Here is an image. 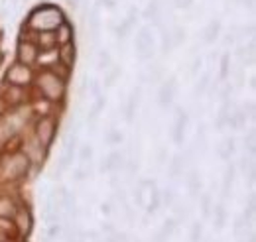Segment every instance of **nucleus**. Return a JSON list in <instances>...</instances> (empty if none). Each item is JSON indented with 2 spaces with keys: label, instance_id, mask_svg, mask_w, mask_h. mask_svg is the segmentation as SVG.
<instances>
[{
  "label": "nucleus",
  "instance_id": "obj_38",
  "mask_svg": "<svg viewBox=\"0 0 256 242\" xmlns=\"http://www.w3.org/2000/svg\"><path fill=\"white\" fill-rule=\"evenodd\" d=\"M209 207H211V199H209V195H205L203 197V212L205 214H209Z\"/></svg>",
  "mask_w": 256,
  "mask_h": 242
},
{
  "label": "nucleus",
  "instance_id": "obj_20",
  "mask_svg": "<svg viewBox=\"0 0 256 242\" xmlns=\"http://www.w3.org/2000/svg\"><path fill=\"white\" fill-rule=\"evenodd\" d=\"M232 182H234V168H226L224 180H223V197H228V191L232 187Z\"/></svg>",
  "mask_w": 256,
  "mask_h": 242
},
{
  "label": "nucleus",
  "instance_id": "obj_17",
  "mask_svg": "<svg viewBox=\"0 0 256 242\" xmlns=\"http://www.w3.org/2000/svg\"><path fill=\"white\" fill-rule=\"evenodd\" d=\"M174 228H176V222H174V220H166L164 226L160 228V232L156 234V240L154 242H164L166 238H170L172 232H174Z\"/></svg>",
  "mask_w": 256,
  "mask_h": 242
},
{
  "label": "nucleus",
  "instance_id": "obj_15",
  "mask_svg": "<svg viewBox=\"0 0 256 242\" xmlns=\"http://www.w3.org/2000/svg\"><path fill=\"white\" fill-rule=\"evenodd\" d=\"M134 22H136V10L132 8V10L128 12L126 20H124V22H122V24L118 26V36H120V38H124L128 32H130V28L134 26Z\"/></svg>",
  "mask_w": 256,
  "mask_h": 242
},
{
  "label": "nucleus",
  "instance_id": "obj_22",
  "mask_svg": "<svg viewBox=\"0 0 256 242\" xmlns=\"http://www.w3.org/2000/svg\"><path fill=\"white\" fill-rule=\"evenodd\" d=\"M219 156L223 158V160H226V158H230V154L234 152V140H230V138H226L223 144L219 146Z\"/></svg>",
  "mask_w": 256,
  "mask_h": 242
},
{
  "label": "nucleus",
  "instance_id": "obj_26",
  "mask_svg": "<svg viewBox=\"0 0 256 242\" xmlns=\"http://www.w3.org/2000/svg\"><path fill=\"white\" fill-rule=\"evenodd\" d=\"M224 220H226V211H224L223 205H217L215 207V224H217V228H223Z\"/></svg>",
  "mask_w": 256,
  "mask_h": 242
},
{
  "label": "nucleus",
  "instance_id": "obj_25",
  "mask_svg": "<svg viewBox=\"0 0 256 242\" xmlns=\"http://www.w3.org/2000/svg\"><path fill=\"white\" fill-rule=\"evenodd\" d=\"M104 106V98L102 96H96V102L93 104V108H91V114H89V120L91 124H95V120L98 118V114H100V108Z\"/></svg>",
  "mask_w": 256,
  "mask_h": 242
},
{
  "label": "nucleus",
  "instance_id": "obj_19",
  "mask_svg": "<svg viewBox=\"0 0 256 242\" xmlns=\"http://www.w3.org/2000/svg\"><path fill=\"white\" fill-rule=\"evenodd\" d=\"M188 187H190L192 197H197V193L201 191V180H199V176H197L195 172H192L190 178H188Z\"/></svg>",
  "mask_w": 256,
  "mask_h": 242
},
{
  "label": "nucleus",
  "instance_id": "obj_14",
  "mask_svg": "<svg viewBox=\"0 0 256 242\" xmlns=\"http://www.w3.org/2000/svg\"><path fill=\"white\" fill-rule=\"evenodd\" d=\"M56 44H58V38H56L52 32H44V34H40V46H42V50L50 52V50L56 48Z\"/></svg>",
  "mask_w": 256,
  "mask_h": 242
},
{
  "label": "nucleus",
  "instance_id": "obj_31",
  "mask_svg": "<svg viewBox=\"0 0 256 242\" xmlns=\"http://www.w3.org/2000/svg\"><path fill=\"white\" fill-rule=\"evenodd\" d=\"M209 79H211L209 73H205V75L201 77V81H199L197 87H195V94H203V92H205V89L209 87Z\"/></svg>",
  "mask_w": 256,
  "mask_h": 242
},
{
  "label": "nucleus",
  "instance_id": "obj_23",
  "mask_svg": "<svg viewBox=\"0 0 256 242\" xmlns=\"http://www.w3.org/2000/svg\"><path fill=\"white\" fill-rule=\"evenodd\" d=\"M182 170H184V160H182V156H176V158L172 160V164H170V174H172V178H178V176L182 174Z\"/></svg>",
  "mask_w": 256,
  "mask_h": 242
},
{
  "label": "nucleus",
  "instance_id": "obj_33",
  "mask_svg": "<svg viewBox=\"0 0 256 242\" xmlns=\"http://www.w3.org/2000/svg\"><path fill=\"white\" fill-rule=\"evenodd\" d=\"M118 77H120V67H114V69L106 75V85H108V87H112V85L116 83V79H118Z\"/></svg>",
  "mask_w": 256,
  "mask_h": 242
},
{
  "label": "nucleus",
  "instance_id": "obj_37",
  "mask_svg": "<svg viewBox=\"0 0 256 242\" xmlns=\"http://www.w3.org/2000/svg\"><path fill=\"white\" fill-rule=\"evenodd\" d=\"M108 144H116V142H120V134H116L114 132V128H110V132H108Z\"/></svg>",
  "mask_w": 256,
  "mask_h": 242
},
{
  "label": "nucleus",
  "instance_id": "obj_7",
  "mask_svg": "<svg viewBox=\"0 0 256 242\" xmlns=\"http://www.w3.org/2000/svg\"><path fill=\"white\" fill-rule=\"evenodd\" d=\"M176 89H178V83H176V79H174V77H172V79H168V81L162 85L160 94H158V102H160L162 106H168V104L174 100Z\"/></svg>",
  "mask_w": 256,
  "mask_h": 242
},
{
  "label": "nucleus",
  "instance_id": "obj_39",
  "mask_svg": "<svg viewBox=\"0 0 256 242\" xmlns=\"http://www.w3.org/2000/svg\"><path fill=\"white\" fill-rule=\"evenodd\" d=\"M192 2L193 0H176V6H178V8H190Z\"/></svg>",
  "mask_w": 256,
  "mask_h": 242
},
{
  "label": "nucleus",
  "instance_id": "obj_3",
  "mask_svg": "<svg viewBox=\"0 0 256 242\" xmlns=\"http://www.w3.org/2000/svg\"><path fill=\"white\" fill-rule=\"evenodd\" d=\"M154 50H156V42L152 38V34L148 28H142L136 36V54L140 60H150L154 56Z\"/></svg>",
  "mask_w": 256,
  "mask_h": 242
},
{
  "label": "nucleus",
  "instance_id": "obj_11",
  "mask_svg": "<svg viewBox=\"0 0 256 242\" xmlns=\"http://www.w3.org/2000/svg\"><path fill=\"white\" fill-rule=\"evenodd\" d=\"M138 100H140V89H134L132 94L128 96L126 108H124V116H126V120H132V118H134V112H136Z\"/></svg>",
  "mask_w": 256,
  "mask_h": 242
},
{
  "label": "nucleus",
  "instance_id": "obj_36",
  "mask_svg": "<svg viewBox=\"0 0 256 242\" xmlns=\"http://www.w3.org/2000/svg\"><path fill=\"white\" fill-rule=\"evenodd\" d=\"M228 73V56H223V61H221V79L226 77Z\"/></svg>",
  "mask_w": 256,
  "mask_h": 242
},
{
  "label": "nucleus",
  "instance_id": "obj_12",
  "mask_svg": "<svg viewBox=\"0 0 256 242\" xmlns=\"http://www.w3.org/2000/svg\"><path fill=\"white\" fill-rule=\"evenodd\" d=\"M18 228H20V232L22 234H26L30 228H32V216H30V212L26 211V209H20L18 211Z\"/></svg>",
  "mask_w": 256,
  "mask_h": 242
},
{
  "label": "nucleus",
  "instance_id": "obj_9",
  "mask_svg": "<svg viewBox=\"0 0 256 242\" xmlns=\"http://www.w3.org/2000/svg\"><path fill=\"white\" fill-rule=\"evenodd\" d=\"M18 58H20V61L22 63H26V65H30V63H34V61L38 60V50H36V46H32V44H20L18 46Z\"/></svg>",
  "mask_w": 256,
  "mask_h": 242
},
{
  "label": "nucleus",
  "instance_id": "obj_34",
  "mask_svg": "<svg viewBox=\"0 0 256 242\" xmlns=\"http://www.w3.org/2000/svg\"><path fill=\"white\" fill-rule=\"evenodd\" d=\"M160 199L164 201V203H166V205H168V207H170V205L174 203V199H176V193H174L172 189H166V191H164V193L160 195Z\"/></svg>",
  "mask_w": 256,
  "mask_h": 242
},
{
  "label": "nucleus",
  "instance_id": "obj_4",
  "mask_svg": "<svg viewBox=\"0 0 256 242\" xmlns=\"http://www.w3.org/2000/svg\"><path fill=\"white\" fill-rule=\"evenodd\" d=\"M4 172L8 178L16 180V178H22L26 172H28V156H22V154H16L12 158H8L6 166H4Z\"/></svg>",
  "mask_w": 256,
  "mask_h": 242
},
{
  "label": "nucleus",
  "instance_id": "obj_42",
  "mask_svg": "<svg viewBox=\"0 0 256 242\" xmlns=\"http://www.w3.org/2000/svg\"><path fill=\"white\" fill-rule=\"evenodd\" d=\"M102 2H104V4H106V6H110V8H112V6H114V2H116V0H102Z\"/></svg>",
  "mask_w": 256,
  "mask_h": 242
},
{
  "label": "nucleus",
  "instance_id": "obj_6",
  "mask_svg": "<svg viewBox=\"0 0 256 242\" xmlns=\"http://www.w3.org/2000/svg\"><path fill=\"white\" fill-rule=\"evenodd\" d=\"M6 79H8V83H12V85H16V87H22V85H28V83H30L32 73H30L28 65L18 63V65H12V67L8 69Z\"/></svg>",
  "mask_w": 256,
  "mask_h": 242
},
{
  "label": "nucleus",
  "instance_id": "obj_40",
  "mask_svg": "<svg viewBox=\"0 0 256 242\" xmlns=\"http://www.w3.org/2000/svg\"><path fill=\"white\" fill-rule=\"evenodd\" d=\"M199 67H201V60L197 58V60H193V65H192V75H195V73L199 71Z\"/></svg>",
  "mask_w": 256,
  "mask_h": 242
},
{
  "label": "nucleus",
  "instance_id": "obj_29",
  "mask_svg": "<svg viewBox=\"0 0 256 242\" xmlns=\"http://www.w3.org/2000/svg\"><path fill=\"white\" fill-rule=\"evenodd\" d=\"M62 60H64L65 65H71V63H73V60H75V50H73L69 44L65 46L64 52H62Z\"/></svg>",
  "mask_w": 256,
  "mask_h": 242
},
{
  "label": "nucleus",
  "instance_id": "obj_43",
  "mask_svg": "<svg viewBox=\"0 0 256 242\" xmlns=\"http://www.w3.org/2000/svg\"><path fill=\"white\" fill-rule=\"evenodd\" d=\"M102 212H106V214L110 212V209H108V205H102Z\"/></svg>",
  "mask_w": 256,
  "mask_h": 242
},
{
  "label": "nucleus",
  "instance_id": "obj_16",
  "mask_svg": "<svg viewBox=\"0 0 256 242\" xmlns=\"http://www.w3.org/2000/svg\"><path fill=\"white\" fill-rule=\"evenodd\" d=\"M89 30H91V36H93V40H98V32H100V20H98V10L93 8V12H91V18H89Z\"/></svg>",
  "mask_w": 256,
  "mask_h": 242
},
{
  "label": "nucleus",
  "instance_id": "obj_35",
  "mask_svg": "<svg viewBox=\"0 0 256 242\" xmlns=\"http://www.w3.org/2000/svg\"><path fill=\"white\" fill-rule=\"evenodd\" d=\"M199 238H201V224L195 222L192 226V242H199Z\"/></svg>",
  "mask_w": 256,
  "mask_h": 242
},
{
  "label": "nucleus",
  "instance_id": "obj_10",
  "mask_svg": "<svg viewBox=\"0 0 256 242\" xmlns=\"http://www.w3.org/2000/svg\"><path fill=\"white\" fill-rule=\"evenodd\" d=\"M186 122H188V116L178 108V118H176V126H174V140H176V144H182V140H184Z\"/></svg>",
  "mask_w": 256,
  "mask_h": 242
},
{
  "label": "nucleus",
  "instance_id": "obj_5",
  "mask_svg": "<svg viewBox=\"0 0 256 242\" xmlns=\"http://www.w3.org/2000/svg\"><path fill=\"white\" fill-rule=\"evenodd\" d=\"M36 132H38V140H40V144L48 148V146L52 144L54 136H56V120H54L52 116H44L42 120L38 122Z\"/></svg>",
  "mask_w": 256,
  "mask_h": 242
},
{
  "label": "nucleus",
  "instance_id": "obj_21",
  "mask_svg": "<svg viewBox=\"0 0 256 242\" xmlns=\"http://www.w3.org/2000/svg\"><path fill=\"white\" fill-rule=\"evenodd\" d=\"M150 201H148V211L150 212H154L158 207H160V191H156V185L152 183L150 185Z\"/></svg>",
  "mask_w": 256,
  "mask_h": 242
},
{
  "label": "nucleus",
  "instance_id": "obj_28",
  "mask_svg": "<svg viewBox=\"0 0 256 242\" xmlns=\"http://www.w3.org/2000/svg\"><path fill=\"white\" fill-rule=\"evenodd\" d=\"M184 38H186V30H184V28H176V30L170 34V40H172V48H174V46H180V44L184 42Z\"/></svg>",
  "mask_w": 256,
  "mask_h": 242
},
{
  "label": "nucleus",
  "instance_id": "obj_30",
  "mask_svg": "<svg viewBox=\"0 0 256 242\" xmlns=\"http://www.w3.org/2000/svg\"><path fill=\"white\" fill-rule=\"evenodd\" d=\"M91 156H93V148H91L89 144H85V146L81 148V154H79V158H81V164H83V166H87V164L91 162Z\"/></svg>",
  "mask_w": 256,
  "mask_h": 242
},
{
  "label": "nucleus",
  "instance_id": "obj_24",
  "mask_svg": "<svg viewBox=\"0 0 256 242\" xmlns=\"http://www.w3.org/2000/svg\"><path fill=\"white\" fill-rule=\"evenodd\" d=\"M12 212H14V203L8 197H2L0 199V216H10Z\"/></svg>",
  "mask_w": 256,
  "mask_h": 242
},
{
  "label": "nucleus",
  "instance_id": "obj_8",
  "mask_svg": "<svg viewBox=\"0 0 256 242\" xmlns=\"http://www.w3.org/2000/svg\"><path fill=\"white\" fill-rule=\"evenodd\" d=\"M124 166V156L120 154V152H112L102 164H100V170L102 172H106V174H110V172H116V170H120Z\"/></svg>",
  "mask_w": 256,
  "mask_h": 242
},
{
  "label": "nucleus",
  "instance_id": "obj_2",
  "mask_svg": "<svg viewBox=\"0 0 256 242\" xmlns=\"http://www.w3.org/2000/svg\"><path fill=\"white\" fill-rule=\"evenodd\" d=\"M40 89L50 100H58L64 94V81L54 71H46L40 75Z\"/></svg>",
  "mask_w": 256,
  "mask_h": 242
},
{
  "label": "nucleus",
  "instance_id": "obj_13",
  "mask_svg": "<svg viewBox=\"0 0 256 242\" xmlns=\"http://www.w3.org/2000/svg\"><path fill=\"white\" fill-rule=\"evenodd\" d=\"M219 30H221V22H219V20H213V22L205 28V36H203V40H205L207 44L215 42V40H217V36H219Z\"/></svg>",
  "mask_w": 256,
  "mask_h": 242
},
{
  "label": "nucleus",
  "instance_id": "obj_41",
  "mask_svg": "<svg viewBox=\"0 0 256 242\" xmlns=\"http://www.w3.org/2000/svg\"><path fill=\"white\" fill-rule=\"evenodd\" d=\"M166 156H168V154H166V150H160V154H158V162H160V164H164V162H166Z\"/></svg>",
  "mask_w": 256,
  "mask_h": 242
},
{
  "label": "nucleus",
  "instance_id": "obj_18",
  "mask_svg": "<svg viewBox=\"0 0 256 242\" xmlns=\"http://www.w3.org/2000/svg\"><path fill=\"white\" fill-rule=\"evenodd\" d=\"M146 18L148 20H154V22L160 20V2L158 0H150V4L146 8Z\"/></svg>",
  "mask_w": 256,
  "mask_h": 242
},
{
  "label": "nucleus",
  "instance_id": "obj_32",
  "mask_svg": "<svg viewBox=\"0 0 256 242\" xmlns=\"http://www.w3.org/2000/svg\"><path fill=\"white\" fill-rule=\"evenodd\" d=\"M172 50V40H170V32L162 34V54H168Z\"/></svg>",
  "mask_w": 256,
  "mask_h": 242
},
{
  "label": "nucleus",
  "instance_id": "obj_27",
  "mask_svg": "<svg viewBox=\"0 0 256 242\" xmlns=\"http://www.w3.org/2000/svg\"><path fill=\"white\" fill-rule=\"evenodd\" d=\"M96 67H98V69H108V67H110V54H108L106 50H102V52L98 54Z\"/></svg>",
  "mask_w": 256,
  "mask_h": 242
},
{
  "label": "nucleus",
  "instance_id": "obj_1",
  "mask_svg": "<svg viewBox=\"0 0 256 242\" xmlns=\"http://www.w3.org/2000/svg\"><path fill=\"white\" fill-rule=\"evenodd\" d=\"M28 24H30V28H34V30L52 32L64 24V16L54 6H42V8H38L32 16H30Z\"/></svg>",
  "mask_w": 256,
  "mask_h": 242
}]
</instances>
